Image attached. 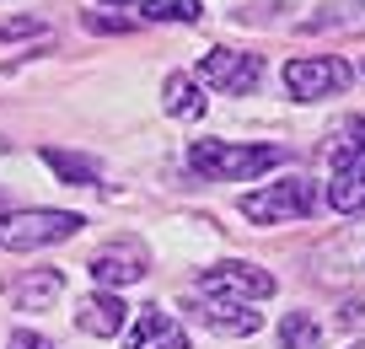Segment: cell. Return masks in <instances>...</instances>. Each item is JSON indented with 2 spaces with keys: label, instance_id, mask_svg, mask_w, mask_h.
<instances>
[{
  "label": "cell",
  "instance_id": "obj_14",
  "mask_svg": "<svg viewBox=\"0 0 365 349\" xmlns=\"http://www.w3.org/2000/svg\"><path fill=\"white\" fill-rule=\"evenodd\" d=\"M322 344V323L312 312H285L279 317V349H317Z\"/></svg>",
  "mask_w": 365,
  "mask_h": 349
},
{
  "label": "cell",
  "instance_id": "obj_3",
  "mask_svg": "<svg viewBox=\"0 0 365 349\" xmlns=\"http://www.w3.org/2000/svg\"><path fill=\"white\" fill-rule=\"evenodd\" d=\"M81 215L70 210H22V215H0V253H33L54 248V242L76 237Z\"/></svg>",
  "mask_w": 365,
  "mask_h": 349
},
{
  "label": "cell",
  "instance_id": "obj_1",
  "mask_svg": "<svg viewBox=\"0 0 365 349\" xmlns=\"http://www.w3.org/2000/svg\"><path fill=\"white\" fill-rule=\"evenodd\" d=\"M279 161H285V146H237V140H194L188 146V172H199L205 183H252Z\"/></svg>",
  "mask_w": 365,
  "mask_h": 349
},
{
  "label": "cell",
  "instance_id": "obj_7",
  "mask_svg": "<svg viewBox=\"0 0 365 349\" xmlns=\"http://www.w3.org/2000/svg\"><path fill=\"white\" fill-rule=\"evenodd\" d=\"M124 349H188V328L161 306H145L135 317V333L124 338Z\"/></svg>",
  "mask_w": 365,
  "mask_h": 349
},
{
  "label": "cell",
  "instance_id": "obj_10",
  "mask_svg": "<svg viewBox=\"0 0 365 349\" xmlns=\"http://www.w3.org/2000/svg\"><path fill=\"white\" fill-rule=\"evenodd\" d=\"M124 317H129V306L118 301V295H108V290L86 295V301L76 306V328H81V333H91V338H113V333H124Z\"/></svg>",
  "mask_w": 365,
  "mask_h": 349
},
{
  "label": "cell",
  "instance_id": "obj_9",
  "mask_svg": "<svg viewBox=\"0 0 365 349\" xmlns=\"http://www.w3.org/2000/svg\"><path fill=\"white\" fill-rule=\"evenodd\" d=\"M194 312H199V323H205V328H215V333H231V338H247V333H258V328H263V317L252 312L247 301H231V295L194 301Z\"/></svg>",
  "mask_w": 365,
  "mask_h": 349
},
{
  "label": "cell",
  "instance_id": "obj_17",
  "mask_svg": "<svg viewBox=\"0 0 365 349\" xmlns=\"http://www.w3.org/2000/svg\"><path fill=\"white\" fill-rule=\"evenodd\" d=\"M150 22H199V0H145Z\"/></svg>",
  "mask_w": 365,
  "mask_h": 349
},
{
  "label": "cell",
  "instance_id": "obj_13",
  "mask_svg": "<svg viewBox=\"0 0 365 349\" xmlns=\"http://www.w3.org/2000/svg\"><path fill=\"white\" fill-rule=\"evenodd\" d=\"M161 102H167L172 118H199L205 113V97H199V81H188L182 70H172L167 86H161Z\"/></svg>",
  "mask_w": 365,
  "mask_h": 349
},
{
  "label": "cell",
  "instance_id": "obj_19",
  "mask_svg": "<svg viewBox=\"0 0 365 349\" xmlns=\"http://www.w3.org/2000/svg\"><path fill=\"white\" fill-rule=\"evenodd\" d=\"M86 27H91V33H129L135 22H124V16H97V11H86Z\"/></svg>",
  "mask_w": 365,
  "mask_h": 349
},
{
  "label": "cell",
  "instance_id": "obj_2",
  "mask_svg": "<svg viewBox=\"0 0 365 349\" xmlns=\"http://www.w3.org/2000/svg\"><path fill=\"white\" fill-rule=\"evenodd\" d=\"M237 210L258 226H279V221H307L317 210V183L312 178H285V183H269V188H252L237 199Z\"/></svg>",
  "mask_w": 365,
  "mask_h": 349
},
{
  "label": "cell",
  "instance_id": "obj_15",
  "mask_svg": "<svg viewBox=\"0 0 365 349\" xmlns=\"http://www.w3.org/2000/svg\"><path fill=\"white\" fill-rule=\"evenodd\" d=\"M43 161L59 172L65 183H76V188H91L97 183V161H86V156H76V151H59V146H43Z\"/></svg>",
  "mask_w": 365,
  "mask_h": 349
},
{
  "label": "cell",
  "instance_id": "obj_18",
  "mask_svg": "<svg viewBox=\"0 0 365 349\" xmlns=\"http://www.w3.org/2000/svg\"><path fill=\"white\" fill-rule=\"evenodd\" d=\"M33 33H43L38 16H11V22H0V44H6V38H33Z\"/></svg>",
  "mask_w": 365,
  "mask_h": 349
},
{
  "label": "cell",
  "instance_id": "obj_16",
  "mask_svg": "<svg viewBox=\"0 0 365 349\" xmlns=\"http://www.w3.org/2000/svg\"><path fill=\"white\" fill-rule=\"evenodd\" d=\"M328 161L333 167H365V118L339 129V140L328 146Z\"/></svg>",
  "mask_w": 365,
  "mask_h": 349
},
{
  "label": "cell",
  "instance_id": "obj_20",
  "mask_svg": "<svg viewBox=\"0 0 365 349\" xmlns=\"http://www.w3.org/2000/svg\"><path fill=\"white\" fill-rule=\"evenodd\" d=\"M11 349H54L43 333H11Z\"/></svg>",
  "mask_w": 365,
  "mask_h": 349
},
{
  "label": "cell",
  "instance_id": "obj_21",
  "mask_svg": "<svg viewBox=\"0 0 365 349\" xmlns=\"http://www.w3.org/2000/svg\"><path fill=\"white\" fill-rule=\"evenodd\" d=\"M349 349H365V344H349Z\"/></svg>",
  "mask_w": 365,
  "mask_h": 349
},
{
  "label": "cell",
  "instance_id": "obj_4",
  "mask_svg": "<svg viewBox=\"0 0 365 349\" xmlns=\"http://www.w3.org/2000/svg\"><path fill=\"white\" fill-rule=\"evenodd\" d=\"M354 81V70L344 65V59H333V54H317V59H290L285 65V91L296 102H317V97H339L344 86Z\"/></svg>",
  "mask_w": 365,
  "mask_h": 349
},
{
  "label": "cell",
  "instance_id": "obj_23",
  "mask_svg": "<svg viewBox=\"0 0 365 349\" xmlns=\"http://www.w3.org/2000/svg\"><path fill=\"white\" fill-rule=\"evenodd\" d=\"M113 6H124V0H113Z\"/></svg>",
  "mask_w": 365,
  "mask_h": 349
},
{
  "label": "cell",
  "instance_id": "obj_22",
  "mask_svg": "<svg viewBox=\"0 0 365 349\" xmlns=\"http://www.w3.org/2000/svg\"><path fill=\"white\" fill-rule=\"evenodd\" d=\"M0 210H6V199H0Z\"/></svg>",
  "mask_w": 365,
  "mask_h": 349
},
{
  "label": "cell",
  "instance_id": "obj_11",
  "mask_svg": "<svg viewBox=\"0 0 365 349\" xmlns=\"http://www.w3.org/2000/svg\"><path fill=\"white\" fill-rule=\"evenodd\" d=\"M59 290H65V274L59 269H33V274H22V280L11 285V301L22 306V312H43L48 301H59Z\"/></svg>",
  "mask_w": 365,
  "mask_h": 349
},
{
  "label": "cell",
  "instance_id": "obj_8",
  "mask_svg": "<svg viewBox=\"0 0 365 349\" xmlns=\"http://www.w3.org/2000/svg\"><path fill=\"white\" fill-rule=\"evenodd\" d=\"M91 280L97 285H135L145 280V248L140 242H113L91 258Z\"/></svg>",
  "mask_w": 365,
  "mask_h": 349
},
{
  "label": "cell",
  "instance_id": "obj_6",
  "mask_svg": "<svg viewBox=\"0 0 365 349\" xmlns=\"http://www.w3.org/2000/svg\"><path fill=\"white\" fill-rule=\"evenodd\" d=\"M205 290H215V295H231V301H258V295H274V274H263L258 263H242V258H231V263H215V269H205Z\"/></svg>",
  "mask_w": 365,
  "mask_h": 349
},
{
  "label": "cell",
  "instance_id": "obj_12",
  "mask_svg": "<svg viewBox=\"0 0 365 349\" xmlns=\"http://www.w3.org/2000/svg\"><path fill=\"white\" fill-rule=\"evenodd\" d=\"M328 204L339 215H365V167H333Z\"/></svg>",
  "mask_w": 365,
  "mask_h": 349
},
{
  "label": "cell",
  "instance_id": "obj_5",
  "mask_svg": "<svg viewBox=\"0 0 365 349\" xmlns=\"http://www.w3.org/2000/svg\"><path fill=\"white\" fill-rule=\"evenodd\" d=\"M199 76H205L215 91L247 97V91L263 81V54H247V49H210L205 65H199Z\"/></svg>",
  "mask_w": 365,
  "mask_h": 349
}]
</instances>
